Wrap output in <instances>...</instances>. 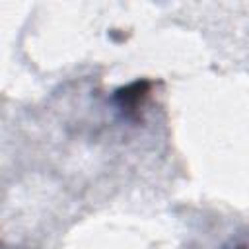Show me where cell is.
<instances>
[{
	"instance_id": "obj_1",
	"label": "cell",
	"mask_w": 249,
	"mask_h": 249,
	"mask_svg": "<svg viewBox=\"0 0 249 249\" xmlns=\"http://www.w3.org/2000/svg\"><path fill=\"white\" fill-rule=\"evenodd\" d=\"M235 249H249V243H239Z\"/></svg>"
}]
</instances>
